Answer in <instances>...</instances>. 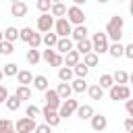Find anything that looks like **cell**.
Returning a JSON list of instances; mask_svg holds the SVG:
<instances>
[{
    "label": "cell",
    "instance_id": "obj_44",
    "mask_svg": "<svg viewBox=\"0 0 133 133\" xmlns=\"http://www.w3.org/2000/svg\"><path fill=\"white\" fill-rule=\"evenodd\" d=\"M123 56L129 58V60H133V44H127V46L123 48Z\"/></svg>",
    "mask_w": 133,
    "mask_h": 133
},
{
    "label": "cell",
    "instance_id": "obj_30",
    "mask_svg": "<svg viewBox=\"0 0 133 133\" xmlns=\"http://www.w3.org/2000/svg\"><path fill=\"white\" fill-rule=\"evenodd\" d=\"M15 96H17L21 102L31 100V89H29V85H19V87H17V91H15Z\"/></svg>",
    "mask_w": 133,
    "mask_h": 133
},
{
    "label": "cell",
    "instance_id": "obj_9",
    "mask_svg": "<svg viewBox=\"0 0 133 133\" xmlns=\"http://www.w3.org/2000/svg\"><path fill=\"white\" fill-rule=\"evenodd\" d=\"M42 116H44L46 125H50V127H56V125L62 121V118L58 116V110H52V108H48V106L42 108Z\"/></svg>",
    "mask_w": 133,
    "mask_h": 133
},
{
    "label": "cell",
    "instance_id": "obj_14",
    "mask_svg": "<svg viewBox=\"0 0 133 133\" xmlns=\"http://www.w3.org/2000/svg\"><path fill=\"white\" fill-rule=\"evenodd\" d=\"M73 46H75V44H73V39H71V37H58V42H56V46H54V48H56V52H58V54H66L69 50H73Z\"/></svg>",
    "mask_w": 133,
    "mask_h": 133
},
{
    "label": "cell",
    "instance_id": "obj_7",
    "mask_svg": "<svg viewBox=\"0 0 133 133\" xmlns=\"http://www.w3.org/2000/svg\"><path fill=\"white\" fill-rule=\"evenodd\" d=\"M52 27H54V17L50 12H42L37 17V31L46 33V31H52Z\"/></svg>",
    "mask_w": 133,
    "mask_h": 133
},
{
    "label": "cell",
    "instance_id": "obj_50",
    "mask_svg": "<svg viewBox=\"0 0 133 133\" xmlns=\"http://www.w3.org/2000/svg\"><path fill=\"white\" fill-rule=\"evenodd\" d=\"M106 2H108V0H98V4H106Z\"/></svg>",
    "mask_w": 133,
    "mask_h": 133
},
{
    "label": "cell",
    "instance_id": "obj_48",
    "mask_svg": "<svg viewBox=\"0 0 133 133\" xmlns=\"http://www.w3.org/2000/svg\"><path fill=\"white\" fill-rule=\"evenodd\" d=\"M125 131H127V133H129V131H133V118H131V116H127V118H125Z\"/></svg>",
    "mask_w": 133,
    "mask_h": 133
},
{
    "label": "cell",
    "instance_id": "obj_27",
    "mask_svg": "<svg viewBox=\"0 0 133 133\" xmlns=\"http://www.w3.org/2000/svg\"><path fill=\"white\" fill-rule=\"evenodd\" d=\"M50 15L56 17V19H58V17H64V15H66V6H64L62 2H54V4L50 6Z\"/></svg>",
    "mask_w": 133,
    "mask_h": 133
},
{
    "label": "cell",
    "instance_id": "obj_31",
    "mask_svg": "<svg viewBox=\"0 0 133 133\" xmlns=\"http://www.w3.org/2000/svg\"><path fill=\"white\" fill-rule=\"evenodd\" d=\"M71 69H73V75H75V77H83V79H85V77H87V73H89V69H87L81 60H79L75 66H71Z\"/></svg>",
    "mask_w": 133,
    "mask_h": 133
},
{
    "label": "cell",
    "instance_id": "obj_32",
    "mask_svg": "<svg viewBox=\"0 0 133 133\" xmlns=\"http://www.w3.org/2000/svg\"><path fill=\"white\" fill-rule=\"evenodd\" d=\"M112 81L118 83V85H125V83H129V73L127 71H116L112 75Z\"/></svg>",
    "mask_w": 133,
    "mask_h": 133
},
{
    "label": "cell",
    "instance_id": "obj_4",
    "mask_svg": "<svg viewBox=\"0 0 133 133\" xmlns=\"http://www.w3.org/2000/svg\"><path fill=\"white\" fill-rule=\"evenodd\" d=\"M64 17H66V21H69L71 25H83V23H85V12H83V8H81V6H75V4L66 8V15H64Z\"/></svg>",
    "mask_w": 133,
    "mask_h": 133
},
{
    "label": "cell",
    "instance_id": "obj_5",
    "mask_svg": "<svg viewBox=\"0 0 133 133\" xmlns=\"http://www.w3.org/2000/svg\"><path fill=\"white\" fill-rule=\"evenodd\" d=\"M77 106H79V102H77V100H73V98L62 100V102H60V106H58V116H60V118H69L71 114H75Z\"/></svg>",
    "mask_w": 133,
    "mask_h": 133
},
{
    "label": "cell",
    "instance_id": "obj_18",
    "mask_svg": "<svg viewBox=\"0 0 133 133\" xmlns=\"http://www.w3.org/2000/svg\"><path fill=\"white\" fill-rule=\"evenodd\" d=\"M17 81H19V85H31V81H33V73L31 71H17Z\"/></svg>",
    "mask_w": 133,
    "mask_h": 133
},
{
    "label": "cell",
    "instance_id": "obj_13",
    "mask_svg": "<svg viewBox=\"0 0 133 133\" xmlns=\"http://www.w3.org/2000/svg\"><path fill=\"white\" fill-rule=\"evenodd\" d=\"M79 60H81V54H79L75 48L69 50L66 54H62V64H64V66H75Z\"/></svg>",
    "mask_w": 133,
    "mask_h": 133
},
{
    "label": "cell",
    "instance_id": "obj_2",
    "mask_svg": "<svg viewBox=\"0 0 133 133\" xmlns=\"http://www.w3.org/2000/svg\"><path fill=\"white\" fill-rule=\"evenodd\" d=\"M108 96H110V100H114V102H118V100H127V98H131V89H129L127 83H125V85L112 83V85L108 87Z\"/></svg>",
    "mask_w": 133,
    "mask_h": 133
},
{
    "label": "cell",
    "instance_id": "obj_54",
    "mask_svg": "<svg viewBox=\"0 0 133 133\" xmlns=\"http://www.w3.org/2000/svg\"><path fill=\"white\" fill-rule=\"evenodd\" d=\"M2 39H4V37H2V31H0V42H2Z\"/></svg>",
    "mask_w": 133,
    "mask_h": 133
},
{
    "label": "cell",
    "instance_id": "obj_34",
    "mask_svg": "<svg viewBox=\"0 0 133 133\" xmlns=\"http://www.w3.org/2000/svg\"><path fill=\"white\" fill-rule=\"evenodd\" d=\"M15 52V46H12V42H6V39H2L0 42V54L2 56H10Z\"/></svg>",
    "mask_w": 133,
    "mask_h": 133
},
{
    "label": "cell",
    "instance_id": "obj_26",
    "mask_svg": "<svg viewBox=\"0 0 133 133\" xmlns=\"http://www.w3.org/2000/svg\"><path fill=\"white\" fill-rule=\"evenodd\" d=\"M87 69H91V66H96L98 62H100V56L96 54V52H87V54H83V60H81Z\"/></svg>",
    "mask_w": 133,
    "mask_h": 133
},
{
    "label": "cell",
    "instance_id": "obj_42",
    "mask_svg": "<svg viewBox=\"0 0 133 133\" xmlns=\"http://www.w3.org/2000/svg\"><path fill=\"white\" fill-rule=\"evenodd\" d=\"M10 129H15L12 123H10L8 118H0V133H6V131H10Z\"/></svg>",
    "mask_w": 133,
    "mask_h": 133
},
{
    "label": "cell",
    "instance_id": "obj_35",
    "mask_svg": "<svg viewBox=\"0 0 133 133\" xmlns=\"http://www.w3.org/2000/svg\"><path fill=\"white\" fill-rule=\"evenodd\" d=\"M17 71H19V69H17V64H15V62H6V64L2 66L4 77H15V75H17Z\"/></svg>",
    "mask_w": 133,
    "mask_h": 133
},
{
    "label": "cell",
    "instance_id": "obj_17",
    "mask_svg": "<svg viewBox=\"0 0 133 133\" xmlns=\"http://www.w3.org/2000/svg\"><path fill=\"white\" fill-rule=\"evenodd\" d=\"M73 42H79V39H83V37H87V27H85V23L83 25H75L73 29H71V35H69Z\"/></svg>",
    "mask_w": 133,
    "mask_h": 133
},
{
    "label": "cell",
    "instance_id": "obj_25",
    "mask_svg": "<svg viewBox=\"0 0 133 133\" xmlns=\"http://www.w3.org/2000/svg\"><path fill=\"white\" fill-rule=\"evenodd\" d=\"M123 44L121 42H112V44H108V54L112 56V58H121L123 56Z\"/></svg>",
    "mask_w": 133,
    "mask_h": 133
},
{
    "label": "cell",
    "instance_id": "obj_38",
    "mask_svg": "<svg viewBox=\"0 0 133 133\" xmlns=\"http://www.w3.org/2000/svg\"><path fill=\"white\" fill-rule=\"evenodd\" d=\"M25 114H27L29 118H35V116H39V114H42V108H37L35 104H29V106L25 108Z\"/></svg>",
    "mask_w": 133,
    "mask_h": 133
},
{
    "label": "cell",
    "instance_id": "obj_53",
    "mask_svg": "<svg viewBox=\"0 0 133 133\" xmlns=\"http://www.w3.org/2000/svg\"><path fill=\"white\" fill-rule=\"evenodd\" d=\"M6 133H17V131H15V129H10V131H6Z\"/></svg>",
    "mask_w": 133,
    "mask_h": 133
},
{
    "label": "cell",
    "instance_id": "obj_43",
    "mask_svg": "<svg viewBox=\"0 0 133 133\" xmlns=\"http://www.w3.org/2000/svg\"><path fill=\"white\" fill-rule=\"evenodd\" d=\"M33 133H52V127L50 125H35V129H33Z\"/></svg>",
    "mask_w": 133,
    "mask_h": 133
},
{
    "label": "cell",
    "instance_id": "obj_19",
    "mask_svg": "<svg viewBox=\"0 0 133 133\" xmlns=\"http://www.w3.org/2000/svg\"><path fill=\"white\" fill-rule=\"evenodd\" d=\"M56 94H58V98H60V100H66V98H71V94H73V89H71V83H66V81H60V83H58V87H56Z\"/></svg>",
    "mask_w": 133,
    "mask_h": 133
},
{
    "label": "cell",
    "instance_id": "obj_45",
    "mask_svg": "<svg viewBox=\"0 0 133 133\" xmlns=\"http://www.w3.org/2000/svg\"><path fill=\"white\" fill-rule=\"evenodd\" d=\"M50 64H52V66H62V54H58V52H56Z\"/></svg>",
    "mask_w": 133,
    "mask_h": 133
},
{
    "label": "cell",
    "instance_id": "obj_36",
    "mask_svg": "<svg viewBox=\"0 0 133 133\" xmlns=\"http://www.w3.org/2000/svg\"><path fill=\"white\" fill-rule=\"evenodd\" d=\"M112 83H114V81H112V75H108V73L100 75V81H98V85H100L102 89H108V87H110Z\"/></svg>",
    "mask_w": 133,
    "mask_h": 133
},
{
    "label": "cell",
    "instance_id": "obj_37",
    "mask_svg": "<svg viewBox=\"0 0 133 133\" xmlns=\"http://www.w3.org/2000/svg\"><path fill=\"white\" fill-rule=\"evenodd\" d=\"M27 44H29V48H39V46H42V33H37V31H33Z\"/></svg>",
    "mask_w": 133,
    "mask_h": 133
},
{
    "label": "cell",
    "instance_id": "obj_22",
    "mask_svg": "<svg viewBox=\"0 0 133 133\" xmlns=\"http://www.w3.org/2000/svg\"><path fill=\"white\" fill-rule=\"evenodd\" d=\"M56 42H58V35H56V33H52V31L42 33V44H44L46 48H54V46H56Z\"/></svg>",
    "mask_w": 133,
    "mask_h": 133
},
{
    "label": "cell",
    "instance_id": "obj_47",
    "mask_svg": "<svg viewBox=\"0 0 133 133\" xmlns=\"http://www.w3.org/2000/svg\"><path fill=\"white\" fill-rule=\"evenodd\" d=\"M125 110H127V114H133V100L131 98L125 100Z\"/></svg>",
    "mask_w": 133,
    "mask_h": 133
},
{
    "label": "cell",
    "instance_id": "obj_40",
    "mask_svg": "<svg viewBox=\"0 0 133 133\" xmlns=\"http://www.w3.org/2000/svg\"><path fill=\"white\" fill-rule=\"evenodd\" d=\"M35 6H37V10H42V12H50L52 2H50V0H37V2H35Z\"/></svg>",
    "mask_w": 133,
    "mask_h": 133
},
{
    "label": "cell",
    "instance_id": "obj_8",
    "mask_svg": "<svg viewBox=\"0 0 133 133\" xmlns=\"http://www.w3.org/2000/svg\"><path fill=\"white\" fill-rule=\"evenodd\" d=\"M44 100H46V106L48 108H52V110H58V106H60V98H58V94H56V89H46L44 91Z\"/></svg>",
    "mask_w": 133,
    "mask_h": 133
},
{
    "label": "cell",
    "instance_id": "obj_16",
    "mask_svg": "<svg viewBox=\"0 0 133 133\" xmlns=\"http://www.w3.org/2000/svg\"><path fill=\"white\" fill-rule=\"evenodd\" d=\"M75 114H77L81 121H89L91 114H94V108H91V104H79L77 110H75Z\"/></svg>",
    "mask_w": 133,
    "mask_h": 133
},
{
    "label": "cell",
    "instance_id": "obj_56",
    "mask_svg": "<svg viewBox=\"0 0 133 133\" xmlns=\"http://www.w3.org/2000/svg\"><path fill=\"white\" fill-rule=\"evenodd\" d=\"M116 2H123V0H116Z\"/></svg>",
    "mask_w": 133,
    "mask_h": 133
},
{
    "label": "cell",
    "instance_id": "obj_52",
    "mask_svg": "<svg viewBox=\"0 0 133 133\" xmlns=\"http://www.w3.org/2000/svg\"><path fill=\"white\" fill-rule=\"evenodd\" d=\"M50 2H52V4H54V2H62V0H50Z\"/></svg>",
    "mask_w": 133,
    "mask_h": 133
},
{
    "label": "cell",
    "instance_id": "obj_29",
    "mask_svg": "<svg viewBox=\"0 0 133 133\" xmlns=\"http://www.w3.org/2000/svg\"><path fill=\"white\" fill-rule=\"evenodd\" d=\"M73 77H75V75H73V69H71V66H64V64L58 66V79H60V81H66V83H69Z\"/></svg>",
    "mask_w": 133,
    "mask_h": 133
},
{
    "label": "cell",
    "instance_id": "obj_10",
    "mask_svg": "<svg viewBox=\"0 0 133 133\" xmlns=\"http://www.w3.org/2000/svg\"><path fill=\"white\" fill-rule=\"evenodd\" d=\"M35 129V118H29V116H23L17 121V133H33Z\"/></svg>",
    "mask_w": 133,
    "mask_h": 133
},
{
    "label": "cell",
    "instance_id": "obj_15",
    "mask_svg": "<svg viewBox=\"0 0 133 133\" xmlns=\"http://www.w3.org/2000/svg\"><path fill=\"white\" fill-rule=\"evenodd\" d=\"M31 85H33V89H37V91H46V89L50 87V81H48L46 75H35L33 81H31Z\"/></svg>",
    "mask_w": 133,
    "mask_h": 133
},
{
    "label": "cell",
    "instance_id": "obj_41",
    "mask_svg": "<svg viewBox=\"0 0 133 133\" xmlns=\"http://www.w3.org/2000/svg\"><path fill=\"white\" fill-rule=\"evenodd\" d=\"M54 54H56V50L48 48V50H44V52H42V60H46V62L50 64V62H52V58H54Z\"/></svg>",
    "mask_w": 133,
    "mask_h": 133
},
{
    "label": "cell",
    "instance_id": "obj_6",
    "mask_svg": "<svg viewBox=\"0 0 133 133\" xmlns=\"http://www.w3.org/2000/svg\"><path fill=\"white\" fill-rule=\"evenodd\" d=\"M71 29H73V25L66 21V17H58L54 21V33L58 37H69L71 35Z\"/></svg>",
    "mask_w": 133,
    "mask_h": 133
},
{
    "label": "cell",
    "instance_id": "obj_23",
    "mask_svg": "<svg viewBox=\"0 0 133 133\" xmlns=\"http://www.w3.org/2000/svg\"><path fill=\"white\" fill-rule=\"evenodd\" d=\"M85 91L89 94V98H91V100H102V98H104V89H102L98 83L87 85V89H85Z\"/></svg>",
    "mask_w": 133,
    "mask_h": 133
},
{
    "label": "cell",
    "instance_id": "obj_46",
    "mask_svg": "<svg viewBox=\"0 0 133 133\" xmlns=\"http://www.w3.org/2000/svg\"><path fill=\"white\" fill-rule=\"evenodd\" d=\"M6 98H8V89H6L4 85H0V104H4Z\"/></svg>",
    "mask_w": 133,
    "mask_h": 133
},
{
    "label": "cell",
    "instance_id": "obj_28",
    "mask_svg": "<svg viewBox=\"0 0 133 133\" xmlns=\"http://www.w3.org/2000/svg\"><path fill=\"white\" fill-rule=\"evenodd\" d=\"M25 58H27V62H29V64H37V62L42 60V54H39V50H37V48H29V50H27V54H25Z\"/></svg>",
    "mask_w": 133,
    "mask_h": 133
},
{
    "label": "cell",
    "instance_id": "obj_55",
    "mask_svg": "<svg viewBox=\"0 0 133 133\" xmlns=\"http://www.w3.org/2000/svg\"><path fill=\"white\" fill-rule=\"evenodd\" d=\"M8 2H17V0H8Z\"/></svg>",
    "mask_w": 133,
    "mask_h": 133
},
{
    "label": "cell",
    "instance_id": "obj_1",
    "mask_svg": "<svg viewBox=\"0 0 133 133\" xmlns=\"http://www.w3.org/2000/svg\"><path fill=\"white\" fill-rule=\"evenodd\" d=\"M123 25H125V21H123V17H118V15H112L110 17V21L106 23V37L108 39H112V42H121V37H123Z\"/></svg>",
    "mask_w": 133,
    "mask_h": 133
},
{
    "label": "cell",
    "instance_id": "obj_12",
    "mask_svg": "<svg viewBox=\"0 0 133 133\" xmlns=\"http://www.w3.org/2000/svg\"><path fill=\"white\" fill-rule=\"evenodd\" d=\"M10 15H12V17H17V19H21V17H25V15H27V4H25L23 0H17V2H10Z\"/></svg>",
    "mask_w": 133,
    "mask_h": 133
},
{
    "label": "cell",
    "instance_id": "obj_49",
    "mask_svg": "<svg viewBox=\"0 0 133 133\" xmlns=\"http://www.w3.org/2000/svg\"><path fill=\"white\" fill-rule=\"evenodd\" d=\"M85 2H87V0H73V4H75V6H81V4H85Z\"/></svg>",
    "mask_w": 133,
    "mask_h": 133
},
{
    "label": "cell",
    "instance_id": "obj_3",
    "mask_svg": "<svg viewBox=\"0 0 133 133\" xmlns=\"http://www.w3.org/2000/svg\"><path fill=\"white\" fill-rule=\"evenodd\" d=\"M91 52H96L98 56L108 52V37H106V33H100V31L94 33V37H91Z\"/></svg>",
    "mask_w": 133,
    "mask_h": 133
},
{
    "label": "cell",
    "instance_id": "obj_33",
    "mask_svg": "<svg viewBox=\"0 0 133 133\" xmlns=\"http://www.w3.org/2000/svg\"><path fill=\"white\" fill-rule=\"evenodd\" d=\"M4 104H6V108H8L10 112H15V110H19V108H21V100H19L17 96H8Z\"/></svg>",
    "mask_w": 133,
    "mask_h": 133
},
{
    "label": "cell",
    "instance_id": "obj_11",
    "mask_svg": "<svg viewBox=\"0 0 133 133\" xmlns=\"http://www.w3.org/2000/svg\"><path fill=\"white\" fill-rule=\"evenodd\" d=\"M89 121H91V129H94V131H104V129L108 127V118H106L104 114H96V112H94Z\"/></svg>",
    "mask_w": 133,
    "mask_h": 133
},
{
    "label": "cell",
    "instance_id": "obj_21",
    "mask_svg": "<svg viewBox=\"0 0 133 133\" xmlns=\"http://www.w3.org/2000/svg\"><path fill=\"white\" fill-rule=\"evenodd\" d=\"M69 83H71V89H73L75 94H83V91L87 89V83H85V79H83V77H77V79H71Z\"/></svg>",
    "mask_w": 133,
    "mask_h": 133
},
{
    "label": "cell",
    "instance_id": "obj_39",
    "mask_svg": "<svg viewBox=\"0 0 133 133\" xmlns=\"http://www.w3.org/2000/svg\"><path fill=\"white\" fill-rule=\"evenodd\" d=\"M31 33H33V29L31 27H23V29H19V39L21 42H29V37H31Z\"/></svg>",
    "mask_w": 133,
    "mask_h": 133
},
{
    "label": "cell",
    "instance_id": "obj_51",
    "mask_svg": "<svg viewBox=\"0 0 133 133\" xmlns=\"http://www.w3.org/2000/svg\"><path fill=\"white\" fill-rule=\"evenodd\" d=\"M2 79H4V73H2V69H0V81H2Z\"/></svg>",
    "mask_w": 133,
    "mask_h": 133
},
{
    "label": "cell",
    "instance_id": "obj_20",
    "mask_svg": "<svg viewBox=\"0 0 133 133\" xmlns=\"http://www.w3.org/2000/svg\"><path fill=\"white\" fill-rule=\"evenodd\" d=\"M79 54H87V52H91V39H87V37H83V39H79V42H75V46H73Z\"/></svg>",
    "mask_w": 133,
    "mask_h": 133
},
{
    "label": "cell",
    "instance_id": "obj_24",
    "mask_svg": "<svg viewBox=\"0 0 133 133\" xmlns=\"http://www.w3.org/2000/svg\"><path fill=\"white\" fill-rule=\"evenodd\" d=\"M2 37H4L6 42H12V44H15V42L19 39V29L10 25V27H6V29L2 31Z\"/></svg>",
    "mask_w": 133,
    "mask_h": 133
}]
</instances>
